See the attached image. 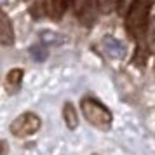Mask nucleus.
Masks as SVG:
<instances>
[{
  "mask_svg": "<svg viewBox=\"0 0 155 155\" xmlns=\"http://www.w3.org/2000/svg\"><path fill=\"white\" fill-rule=\"evenodd\" d=\"M70 4H73V0H49L47 2V12L52 16V19L58 21L63 18L66 9L70 7Z\"/></svg>",
  "mask_w": 155,
  "mask_h": 155,
  "instance_id": "8",
  "label": "nucleus"
},
{
  "mask_svg": "<svg viewBox=\"0 0 155 155\" xmlns=\"http://www.w3.org/2000/svg\"><path fill=\"white\" fill-rule=\"evenodd\" d=\"M120 0H96V5L103 14H110L112 11H119Z\"/></svg>",
  "mask_w": 155,
  "mask_h": 155,
  "instance_id": "10",
  "label": "nucleus"
},
{
  "mask_svg": "<svg viewBox=\"0 0 155 155\" xmlns=\"http://www.w3.org/2000/svg\"><path fill=\"white\" fill-rule=\"evenodd\" d=\"M63 119H64V124L68 129H77L78 127V115H77V110L71 103H64L63 106Z\"/></svg>",
  "mask_w": 155,
  "mask_h": 155,
  "instance_id": "9",
  "label": "nucleus"
},
{
  "mask_svg": "<svg viewBox=\"0 0 155 155\" xmlns=\"http://www.w3.org/2000/svg\"><path fill=\"white\" fill-rule=\"evenodd\" d=\"M80 110L84 113V117L87 119L89 124H92L94 127H98L101 131L110 129L113 124V115L112 112L106 108L101 101L94 98H82L80 99Z\"/></svg>",
  "mask_w": 155,
  "mask_h": 155,
  "instance_id": "2",
  "label": "nucleus"
},
{
  "mask_svg": "<svg viewBox=\"0 0 155 155\" xmlns=\"http://www.w3.org/2000/svg\"><path fill=\"white\" fill-rule=\"evenodd\" d=\"M91 7V0H73V11L77 16H82L87 12V9Z\"/></svg>",
  "mask_w": 155,
  "mask_h": 155,
  "instance_id": "12",
  "label": "nucleus"
},
{
  "mask_svg": "<svg viewBox=\"0 0 155 155\" xmlns=\"http://www.w3.org/2000/svg\"><path fill=\"white\" fill-rule=\"evenodd\" d=\"M0 40L4 47H11L14 44V28L7 14H2V26H0Z\"/></svg>",
  "mask_w": 155,
  "mask_h": 155,
  "instance_id": "7",
  "label": "nucleus"
},
{
  "mask_svg": "<svg viewBox=\"0 0 155 155\" xmlns=\"http://www.w3.org/2000/svg\"><path fill=\"white\" fill-rule=\"evenodd\" d=\"M134 2H136V0H120V4H119V14L126 18L127 12H129V9L133 7Z\"/></svg>",
  "mask_w": 155,
  "mask_h": 155,
  "instance_id": "13",
  "label": "nucleus"
},
{
  "mask_svg": "<svg viewBox=\"0 0 155 155\" xmlns=\"http://www.w3.org/2000/svg\"><path fill=\"white\" fill-rule=\"evenodd\" d=\"M101 45H103V51L108 56H112L113 59H124L127 56V47L120 42L119 38H115L112 35H106L101 40Z\"/></svg>",
  "mask_w": 155,
  "mask_h": 155,
  "instance_id": "5",
  "label": "nucleus"
},
{
  "mask_svg": "<svg viewBox=\"0 0 155 155\" xmlns=\"http://www.w3.org/2000/svg\"><path fill=\"white\" fill-rule=\"evenodd\" d=\"M30 54L33 56L35 61H44V59L47 58V49L44 47L42 44H37V45H33V47L30 49Z\"/></svg>",
  "mask_w": 155,
  "mask_h": 155,
  "instance_id": "11",
  "label": "nucleus"
},
{
  "mask_svg": "<svg viewBox=\"0 0 155 155\" xmlns=\"http://www.w3.org/2000/svg\"><path fill=\"white\" fill-rule=\"evenodd\" d=\"M40 127H42V120L37 113L25 112L18 119H14V122L11 124V133L14 134L16 138H28L31 134H35Z\"/></svg>",
  "mask_w": 155,
  "mask_h": 155,
  "instance_id": "4",
  "label": "nucleus"
},
{
  "mask_svg": "<svg viewBox=\"0 0 155 155\" xmlns=\"http://www.w3.org/2000/svg\"><path fill=\"white\" fill-rule=\"evenodd\" d=\"M152 4H153V0H136L126 16L127 33L133 38H136V40H140L143 37V33H145L147 23L150 19V7H152Z\"/></svg>",
  "mask_w": 155,
  "mask_h": 155,
  "instance_id": "1",
  "label": "nucleus"
},
{
  "mask_svg": "<svg viewBox=\"0 0 155 155\" xmlns=\"http://www.w3.org/2000/svg\"><path fill=\"white\" fill-rule=\"evenodd\" d=\"M23 77H25L23 68H12V70H9V73L5 75V91H7V94H16L21 89Z\"/></svg>",
  "mask_w": 155,
  "mask_h": 155,
  "instance_id": "6",
  "label": "nucleus"
},
{
  "mask_svg": "<svg viewBox=\"0 0 155 155\" xmlns=\"http://www.w3.org/2000/svg\"><path fill=\"white\" fill-rule=\"evenodd\" d=\"M150 54L155 56V16H150L147 28H145V33L138 40V47H136V52H134L133 63L136 66H145L147 58Z\"/></svg>",
  "mask_w": 155,
  "mask_h": 155,
  "instance_id": "3",
  "label": "nucleus"
}]
</instances>
